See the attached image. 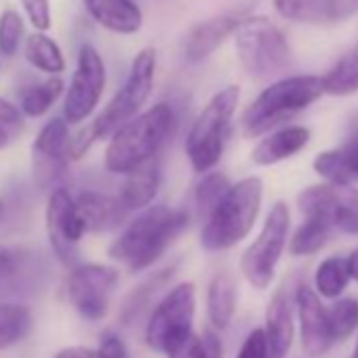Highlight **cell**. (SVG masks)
Wrapping results in <instances>:
<instances>
[{
	"mask_svg": "<svg viewBox=\"0 0 358 358\" xmlns=\"http://www.w3.org/2000/svg\"><path fill=\"white\" fill-rule=\"evenodd\" d=\"M190 215L182 209H169L164 205L143 209L110 245L108 255L127 266L131 272L150 268L175 238L188 228Z\"/></svg>",
	"mask_w": 358,
	"mask_h": 358,
	"instance_id": "6da1fadb",
	"label": "cell"
},
{
	"mask_svg": "<svg viewBox=\"0 0 358 358\" xmlns=\"http://www.w3.org/2000/svg\"><path fill=\"white\" fill-rule=\"evenodd\" d=\"M175 112L169 103H156L137 114L110 135L103 158L106 169L116 175H129L137 166L154 160L175 133Z\"/></svg>",
	"mask_w": 358,
	"mask_h": 358,
	"instance_id": "7a4b0ae2",
	"label": "cell"
},
{
	"mask_svg": "<svg viewBox=\"0 0 358 358\" xmlns=\"http://www.w3.org/2000/svg\"><path fill=\"white\" fill-rule=\"evenodd\" d=\"M264 199V182L251 175L230 186L226 196L205 217L201 247L209 253H220L236 247L253 230Z\"/></svg>",
	"mask_w": 358,
	"mask_h": 358,
	"instance_id": "3957f363",
	"label": "cell"
},
{
	"mask_svg": "<svg viewBox=\"0 0 358 358\" xmlns=\"http://www.w3.org/2000/svg\"><path fill=\"white\" fill-rule=\"evenodd\" d=\"M322 97L320 76L314 74H297L287 76L270 87H266L243 112L241 127L245 137H262L293 118L297 112L306 110L314 101Z\"/></svg>",
	"mask_w": 358,
	"mask_h": 358,
	"instance_id": "277c9868",
	"label": "cell"
},
{
	"mask_svg": "<svg viewBox=\"0 0 358 358\" xmlns=\"http://www.w3.org/2000/svg\"><path fill=\"white\" fill-rule=\"evenodd\" d=\"M238 101L241 89L230 85L217 91L196 116L186 139V154L196 173L205 175L220 162Z\"/></svg>",
	"mask_w": 358,
	"mask_h": 358,
	"instance_id": "5b68a950",
	"label": "cell"
},
{
	"mask_svg": "<svg viewBox=\"0 0 358 358\" xmlns=\"http://www.w3.org/2000/svg\"><path fill=\"white\" fill-rule=\"evenodd\" d=\"M236 53L245 72L257 80L274 78L293 66L285 34L268 17H245L234 32Z\"/></svg>",
	"mask_w": 358,
	"mask_h": 358,
	"instance_id": "8992f818",
	"label": "cell"
},
{
	"mask_svg": "<svg viewBox=\"0 0 358 358\" xmlns=\"http://www.w3.org/2000/svg\"><path fill=\"white\" fill-rule=\"evenodd\" d=\"M289 205L285 201L274 203L257 238L247 247V251L241 257V272L253 289L264 291L272 285L276 276V266L282 257L289 238Z\"/></svg>",
	"mask_w": 358,
	"mask_h": 358,
	"instance_id": "52a82bcc",
	"label": "cell"
},
{
	"mask_svg": "<svg viewBox=\"0 0 358 358\" xmlns=\"http://www.w3.org/2000/svg\"><path fill=\"white\" fill-rule=\"evenodd\" d=\"M154 74H156V51L152 47H145L135 55L122 89H118V93L103 108V112H99V116L91 122L97 139L110 137L124 122L133 120L139 114V110L143 108V103L152 93Z\"/></svg>",
	"mask_w": 358,
	"mask_h": 358,
	"instance_id": "ba28073f",
	"label": "cell"
},
{
	"mask_svg": "<svg viewBox=\"0 0 358 358\" xmlns=\"http://www.w3.org/2000/svg\"><path fill=\"white\" fill-rule=\"evenodd\" d=\"M196 314V289L192 282L175 285L152 310L145 324V343L150 350L166 354L177 341L190 335Z\"/></svg>",
	"mask_w": 358,
	"mask_h": 358,
	"instance_id": "9c48e42d",
	"label": "cell"
},
{
	"mask_svg": "<svg viewBox=\"0 0 358 358\" xmlns=\"http://www.w3.org/2000/svg\"><path fill=\"white\" fill-rule=\"evenodd\" d=\"M120 282V272L103 264H78L72 268L66 293L74 310L91 322L106 318L114 291Z\"/></svg>",
	"mask_w": 358,
	"mask_h": 358,
	"instance_id": "30bf717a",
	"label": "cell"
},
{
	"mask_svg": "<svg viewBox=\"0 0 358 358\" xmlns=\"http://www.w3.org/2000/svg\"><path fill=\"white\" fill-rule=\"evenodd\" d=\"M297 207L306 220L327 224L331 230L358 234V188L316 184L297 196Z\"/></svg>",
	"mask_w": 358,
	"mask_h": 358,
	"instance_id": "8fae6325",
	"label": "cell"
},
{
	"mask_svg": "<svg viewBox=\"0 0 358 358\" xmlns=\"http://www.w3.org/2000/svg\"><path fill=\"white\" fill-rule=\"evenodd\" d=\"M106 89V66L101 55L93 45H83L78 51L76 70L70 89L64 99V120L68 124H78L87 120Z\"/></svg>",
	"mask_w": 358,
	"mask_h": 358,
	"instance_id": "7c38bea8",
	"label": "cell"
},
{
	"mask_svg": "<svg viewBox=\"0 0 358 358\" xmlns=\"http://www.w3.org/2000/svg\"><path fill=\"white\" fill-rule=\"evenodd\" d=\"M47 234L53 251L64 264H72L76 257V245L85 236V224L78 215L76 203L66 188H55L47 203Z\"/></svg>",
	"mask_w": 358,
	"mask_h": 358,
	"instance_id": "4fadbf2b",
	"label": "cell"
},
{
	"mask_svg": "<svg viewBox=\"0 0 358 358\" xmlns=\"http://www.w3.org/2000/svg\"><path fill=\"white\" fill-rule=\"evenodd\" d=\"M295 306H297V318H299V337L301 348L310 358L324 356L333 343V331L329 322L327 308L322 306L320 297L314 289L308 285H299L295 291Z\"/></svg>",
	"mask_w": 358,
	"mask_h": 358,
	"instance_id": "5bb4252c",
	"label": "cell"
},
{
	"mask_svg": "<svg viewBox=\"0 0 358 358\" xmlns=\"http://www.w3.org/2000/svg\"><path fill=\"white\" fill-rule=\"evenodd\" d=\"M68 143H70V124L64 118H51L32 143L34 175L41 184L55 182L64 175L68 166Z\"/></svg>",
	"mask_w": 358,
	"mask_h": 358,
	"instance_id": "9a60e30c",
	"label": "cell"
},
{
	"mask_svg": "<svg viewBox=\"0 0 358 358\" xmlns=\"http://www.w3.org/2000/svg\"><path fill=\"white\" fill-rule=\"evenodd\" d=\"M241 15L236 13H220L215 17H209L201 24H196L184 43V57L188 64H201L207 57H211L238 28Z\"/></svg>",
	"mask_w": 358,
	"mask_h": 358,
	"instance_id": "2e32d148",
	"label": "cell"
},
{
	"mask_svg": "<svg viewBox=\"0 0 358 358\" xmlns=\"http://www.w3.org/2000/svg\"><path fill=\"white\" fill-rule=\"evenodd\" d=\"M76 209L78 215L85 224L87 232H108L124 224L127 220V209L118 201V196L95 192V190H85L76 199Z\"/></svg>",
	"mask_w": 358,
	"mask_h": 358,
	"instance_id": "e0dca14e",
	"label": "cell"
},
{
	"mask_svg": "<svg viewBox=\"0 0 358 358\" xmlns=\"http://www.w3.org/2000/svg\"><path fill=\"white\" fill-rule=\"evenodd\" d=\"M266 343L270 358H285L295 339L293 303L285 289H278L266 310Z\"/></svg>",
	"mask_w": 358,
	"mask_h": 358,
	"instance_id": "ac0fdd59",
	"label": "cell"
},
{
	"mask_svg": "<svg viewBox=\"0 0 358 358\" xmlns=\"http://www.w3.org/2000/svg\"><path fill=\"white\" fill-rule=\"evenodd\" d=\"M87 13L101 28L114 34H135L141 30L143 15L133 0H83Z\"/></svg>",
	"mask_w": 358,
	"mask_h": 358,
	"instance_id": "d6986e66",
	"label": "cell"
},
{
	"mask_svg": "<svg viewBox=\"0 0 358 358\" xmlns=\"http://www.w3.org/2000/svg\"><path fill=\"white\" fill-rule=\"evenodd\" d=\"M310 141V129L301 124L282 127L270 135H266L251 152V158L259 166H272L278 164L295 154H299Z\"/></svg>",
	"mask_w": 358,
	"mask_h": 358,
	"instance_id": "ffe728a7",
	"label": "cell"
},
{
	"mask_svg": "<svg viewBox=\"0 0 358 358\" xmlns=\"http://www.w3.org/2000/svg\"><path fill=\"white\" fill-rule=\"evenodd\" d=\"M158 186H160V166L158 160L154 158L127 175L118 201L127 211L148 209L158 194Z\"/></svg>",
	"mask_w": 358,
	"mask_h": 358,
	"instance_id": "44dd1931",
	"label": "cell"
},
{
	"mask_svg": "<svg viewBox=\"0 0 358 358\" xmlns=\"http://www.w3.org/2000/svg\"><path fill=\"white\" fill-rule=\"evenodd\" d=\"M236 312V280L230 272H217L207 289V316L213 329H228Z\"/></svg>",
	"mask_w": 358,
	"mask_h": 358,
	"instance_id": "7402d4cb",
	"label": "cell"
},
{
	"mask_svg": "<svg viewBox=\"0 0 358 358\" xmlns=\"http://www.w3.org/2000/svg\"><path fill=\"white\" fill-rule=\"evenodd\" d=\"M322 93L333 97H348L358 93V45L343 53L337 64L320 76Z\"/></svg>",
	"mask_w": 358,
	"mask_h": 358,
	"instance_id": "603a6c76",
	"label": "cell"
},
{
	"mask_svg": "<svg viewBox=\"0 0 358 358\" xmlns=\"http://www.w3.org/2000/svg\"><path fill=\"white\" fill-rule=\"evenodd\" d=\"M24 55L30 66H34L36 70L45 74L59 76L66 70V57L59 45L45 32H34L26 38Z\"/></svg>",
	"mask_w": 358,
	"mask_h": 358,
	"instance_id": "cb8c5ba5",
	"label": "cell"
},
{
	"mask_svg": "<svg viewBox=\"0 0 358 358\" xmlns=\"http://www.w3.org/2000/svg\"><path fill=\"white\" fill-rule=\"evenodd\" d=\"M34 316L24 303H0V350H7L28 337Z\"/></svg>",
	"mask_w": 358,
	"mask_h": 358,
	"instance_id": "d4e9b609",
	"label": "cell"
},
{
	"mask_svg": "<svg viewBox=\"0 0 358 358\" xmlns=\"http://www.w3.org/2000/svg\"><path fill=\"white\" fill-rule=\"evenodd\" d=\"M62 93H64V80L59 76H51L45 83L32 85L22 91L20 110H22V114H26L30 118L45 116L53 108V103L59 99Z\"/></svg>",
	"mask_w": 358,
	"mask_h": 358,
	"instance_id": "484cf974",
	"label": "cell"
},
{
	"mask_svg": "<svg viewBox=\"0 0 358 358\" xmlns=\"http://www.w3.org/2000/svg\"><path fill=\"white\" fill-rule=\"evenodd\" d=\"M166 358H224L222 339L213 329H205L203 333L192 331L182 341H177L166 354Z\"/></svg>",
	"mask_w": 358,
	"mask_h": 358,
	"instance_id": "4316f807",
	"label": "cell"
},
{
	"mask_svg": "<svg viewBox=\"0 0 358 358\" xmlns=\"http://www.w3.org/2000/svg\"><path fill=\"white\" fill-rule=\"evenodd\" d=\"M350 282L348 266L343 257H327L318 264L314 274L316 295L324 299H337Z\"/></svg>",
	"mask_w": 358,
	"mask_h": 358,
	"instance_id": "83f0119b",
	"label": "cell"
},
{
	"mask_svg": "<svg viewBox=\"0 0 358 358\" xmlns=\"http://www.w3.org/2000/svg\"><path fill=\"white\" fill-rule=\"evenodd\" d=\"M333 230L322 224V222H316V220H306L297 230L295 234L291 236V243H289V253L295 255V257H308V255H314L318 253L331 238Z\"/></svg>",
	"mask_w": 358,
	"mask_h": 358,
	"instance_id": "f1b7e54d",
	"label": "cell"
},
{
	"mask_svg": "<svg viewBox=\"0 0 358 358\" xmlns=\"http://www.w3.org/2000/svg\"><path fill=\"white\" fill-rule=\"evenodd\" d=\"M280 17L295 24H324V0H272Z\"/></svg>",
	"mask_w": 358,
	"mask_h": 358,
	"instance_id": "f546056e",
	"label": "cell"
},
{
	"mask_svg": "<svg viewBox=\"0 0 358 358\" xmlns=\"http://www.w3.org/2000/svg\"><path fill=\"white\" fill-rule=\"evenodd\" d=\"M327 314L335 341L348 339L358 331V299L354 297L337 299L331 308H327Z\"/></svg>",
	"mask_w": 358,
	"mask_h": 358,
	"instance_id": "4dcf8cb0",
	"label": "cell"
},
{
	"mask_svg": "<svg viewBox=\"0 0 358 358\" xmlns=\"http://www.w3.org/2000/svg\"><path fill=\"white\" fill-rule=\"evenodd\" d=\"M230 182L224 173H205V177L199 182L196 192H194V201H196V209L203 217H207L213 207L226 196V192L230 190Z\"/></svg>",
	"mask_w": 358,
	"mask_h": 358,
	"instance_id": "1f68e13d",
	"label": "cell"
},
{
	"mask_svg": "<svg viewBox=\"0 0 358 358\" xmlns=\"http://www.w3.org/2000/svg\"><path fill=\"white\" fill-rule=\"evenodd\" d=\"M169 274H173V270H171V272H169V268H166V270H160V274H156V276H152L150 280H145L139 289H135V291L124 299V306H122V312H120L124 324H129L131 320H135V318L139 316V312H141L143 306L152 299V295L166 282Z\"/></svg>",
	"mask_w": 358,
	"mask_h": 358,
	"instance_id": "d6a6232c",
	"label": "cell"
},
{
	"mask_svg": "<svg viewBox=\"0 0 358 358\" xmlns=\"http://www.w3.org/2000/svg\"><path fill=\"white\" fill-rule=\"evenodd\" d=\"M24 38V20L17 11L5 9L0 15V55L13 57Z\"/></svg>",
	"mask_w": 358,
	"mask_h": 358,
	"instance_id": "836d02e7",
	"label": "cell"
},
{
	"mask_svg": "<svg viewBox=\"0 0 358 358\" xmlns=\"http://www.w3.org/2000/svg\"><path fill=\"white\" fill-rule=\"evenodd\" d=\"M26 129L24 114L17 106L7 99H0V150L11 145Z\"/></svg>",
	"mask_w": 358,
	"mask_h": 358,
	"instance_id": "e575fe53",
	"label": "cell"
},
{
	"mask_svg": "<svg viewBox=\"0 0 358 358\" xmlns=\"http://www.w3.org/2000/svg\"><path fill=\"white\" fill-rule=\"evenodd\" d=\"M22 7L36 28V32H47L51 28V3L49 0H22Z\"/></svg>",
	"mask_w": 358,
	"mask_h": 358,
	"instance_id": "d590c367",
	"label": "cell"
},
{
	"mask_svg": "<svg viewBox=\"0 0 358 358\" xmlns=\"http://www.w3.org/2000/svg\"><path fill=\"white\" fill-rule=\"evenodd\" d=\"M358 13V0H324V24H339Z\"/></svg>",
	"mask_w": 358,
	"mask_h": 358,
	"instance_id": "8d00e7d4",
	"label": "cell"
},
{
	"mask_svg": "<svg viewBox=\"0 0 358 358\" xmlns=\"http://www.w3.org/2000/svg\"><path fill=\"white\" fill-rule=\"evenodd\" d=\"M95 141H97V135H95L93 124H87V127L78 129L74 135H70V143H68V156H70V160L83 158L91 150V145Z\"/></svg>",
	"mask_w": 358,
	"mask_h": 358,
	"instance_id": "74e56055",
	"label": "cell"
},
{
	"mask_svg": "<svg viewBox=\"0 0 358 358\" xmlns=\"http://www.w3.org/2000/svg\"><path fill=\"white\" fill-rule=\"evenodd\" d=\"M236 358H270L264 329H253V331L247 335V339L243 341V345H241Z\"/></svg>",
	"mask_w": 358,
	"mask_h": 358,
	"instance_id": "f35d334b",
	"label": "cell"
},
{
	"mask_svg": "<svg viewBox=\"0 0 358 358\" xmlns=\"http://www.w3.org/2000/svg\"><path fill=\"white\" fill-rule=\"evenodd\" d=\"M95 358H131V356L124 341L116 333L108 331L101 335V341L95 350Z\"/></svg>",
	"mask_w": 358,
	"mask_h": 358,
	"instance_id": "ab89813d",
	"label": "cell"
},
{
	"mask_svg": "<svg viewBox=\"0 0 358 358\" xmlns=\"http://www.w3.org/2000/svg\"><path fill=\"white\" fill-rule=\"evenodd\" d=\"M339 154H341V160L345 164V171H348V177H350V184L354 186L358 182V131L341 145L337 148Z\"/></svg>",
	"mask_w": 358,
	"mask_h": 358,
	"instance_id": "60d3db41",
	"label": "cell"
},
{
	"mask_svg": "<svg viewBox=\"0 0 358 358\" xmlns=\"http://www.w3.org/2000/svg\"><path fill=\"white\" fill-rule=\"evenodd\" d=\"M53 358H95V350L87 345H70L59 350Z\"/></svg>",
	"mask_w": 358,
	"mask_h": 358,
	"instance_id": "b9f144b4",
	"label": "cell"
},
{
	"mask_svg": "<svg viewBox=\"0 0 358 358\" xmlns=\"http://www.w3.org/2000/svg\"><path fill=\"white\" fill-rule=\"evenodd\" d=\"M15 270V253L7 247H0V278Z\"/></svg>",
	"mask_w": 358,
	"mask_h": 358,
	"instance_id": "7bdbcfd3",
	"label": "cell"
},
{
	"mask_svg": "<svg viewBox=\"0 0 358 358\" xmlns=\"http://www.w3.org/2000/svg\"><path fill=\"white\" fill-rule=\"evenodd\" d=\"M345 266H348L350 280H356V282H358V249H354V251L345 257Z\"/></svg>",
	"mask_w": 358,
	"mask_h": 358,
	"instance_id": "ee69618b",
	"label": "cell"
},
{
	"mask_svg": "<svg viewBox=\"0 0 358 358\" xmlns=\"http://www.w3.org/2000/svg\"><path fill=\"white\" fill-rule=\"evenodd\" d=\"M3 220H5V203L0 199V224H3Z\"/></svg>",
	"mask_w": 358,
	"mask_h": 358,
	"instance_id": "f6af8a7d",
	"label": "cell"
},
{
	"mask_svg": "<svg viewBox=\"0 0 358 358\" xmlns=\"http://www.w3.org/2000/svg\"><path fill=\"white\" fill-rule=\"evenodd\" d=\"M352 358H358V339H356V345H354V352H352Z\"/></svg>",
	"mask_w": 358,
	"mask_h": 358,
	"instance_id": "bcb514c9",
	"label": "cell"
}]
</instances>
